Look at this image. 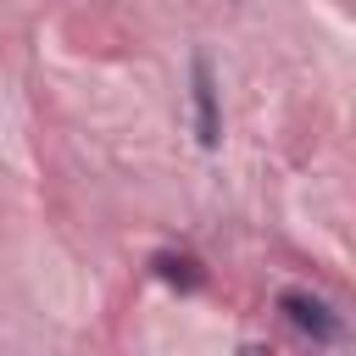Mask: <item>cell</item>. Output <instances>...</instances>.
Instances as JSON below:
<instances>
[{"instance_id": "2", "label": "cell", "mask_w": 356, "mask_h": 356, "mask_svg": "<svg viewBox=\"0 0 356 356\" xmlns=\"http://www.w3.org/2000/svg\"><path fill=\"white\" fill-rule=\"evenodd\" d=\"M189 100H195V139H200V150H217L222 145V106H217V78H211L206 56L189 61Z\"/></svg>"}, {"instance_id": "3", "label": "cell", "mask_w": 356, "mask_h": 356, "mask_svg": "<svg viewBox=\"0 0 356 356\" xmlns=\"http://www.w3.org/2000/svg\"><path fill=\"white\" fill-rule=\"evenodd\" d=\"M150 267H156V278H161V284H178V289H200V284H206V273H200V261H195V256L156 250V256H150Z\"/></svg>"}, {"instance_id": "1", "label": "cell", "mask_w": 356, "mask_h": 356, "mask_svg": "<svg viewBox=\"0 0 356 356\" xmlns=\"http://www.w3.org/2000/svg\"><path fill=\"white\" fill-rule=\"evenodd\" d=\"M278 312H284V323H289L295 334H306L312 345H334V339H345L339 312H334L323 295H312V289H284V295H278Z\"/></svg>"}]
</instances>
